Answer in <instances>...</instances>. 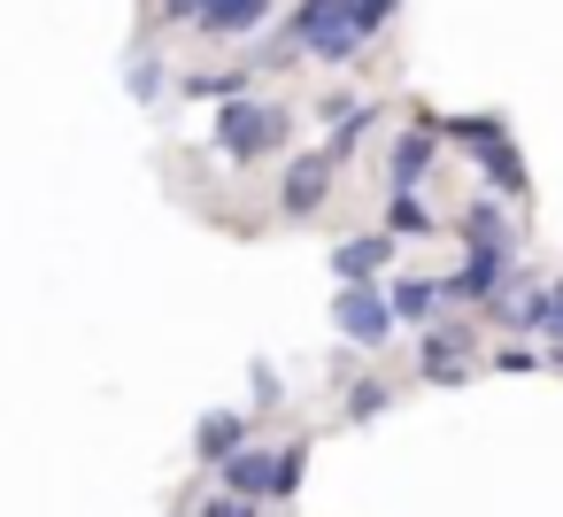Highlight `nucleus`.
Listing matches in <instances>:
<instances>
[{
	"label": "nucleus",
	"mask_w": 563,
	"mask_h": 517,
	"mask_svg": "<svg viewBox=\"0 0 563 517\" xmlns=\"http://www.w3.org/2000/svg\"><path fill=\"white\" fill-rule=\"evenodd\" d=\"M286 40L317 63H355L363 55V24H355V0H301Z\"/></svg>",
	"instance_id": "nucleus-1"
},
{
	"label": "nucleus",
	"mask_w": 563,
	"mask_h": 517,
	"mask_svg": "<svg viewBox=\"0 0 563 517\" xmlns=\"http://www.w3.org/2000/svg\"><path fill=\"white\" fill-rule=\"evenodd\" d=\"M271 147H286V109H263V101H224L217 117V155L224 163H263Z\"/></svg>",
	"instance_id": "nucleus-2"
},
{
	"label": "nucleus",
	"mask_w": 563,
	"mask_h": 517,
	"mask_svg": "<svg viewBox=\"0 0 563 517\" xmlns=\"http://www.w3.org/2000/svg\"><path fill=\"white\" fill-rule=\"evenodd\" d=\"M332 324H340V340H347V348H386L401 317H394V294H378V278H363V286H340Z\"/></svg>",
	"instance_id": "nucleus-3"
},
{
	"label": "nucleus",
	"mask_w": 563,
	"mask_h": 517,
	"mask_svg": "<svg viewBox=\"0 0 563 517\" xmlns=\"http://www.w3.org/2000/svg\"><path fill=\"white\" fill-rule=\"evenodd\" d=\"M455 301H494L501 286H509V240H471L463 248V271L455 278H440Z\"/></svg>",
	"instance_id": "nucleus-4"
},
{
	"label": "nucleus",
	"mask_w": 563,
	"mask_h": 517,
	"mask_svg": "<svg viewBox=\"0 0 563 517\" xmlns=\"http://www.w3.org/2000/svg\"><path fill=\"white\" fill-rule=\"evenodd\" d=\"M440 140H448V132H440V117L424 109V117H417V132H401V140H394V155H386V186H394V194H401V186H417V178L432 170Z\"/></svg>",
	"instance_id": "nucleus-5"
},
{
	"label": "nucleus",
	"mask_w": 563,
	"mask_h": 517,
	"mask_svg": "<svg viewBox=\"0 0 563 517\" xmlns=\"http://www.w3.org/2000/svg\"><path fill=\"white\" fill-rule=\"evenodd\" d=\"M332 163H340L332 147H324V155H301V163L286 170V186H278V209H286V217H317V209H324V186H332Z\"/></svg>",
	"instance_id": "nucleus-6"
},
{
	"label": "nucleus",
	"mask_w": 563,
	"mask_h": 517,
	"mask_svg": "<svg viewBox=\"0 0 563 517\" xmlns=\"http://www.w3.org/2000/svg\"><path fill=\"white\" fill-rule=\"evenodd\" d=\"M394 240H401V232H355V240H340V248H332V278H340V286L378 278V271L394 263Z\"/></svg>",
	"instance_id": "nucleus-7"
},
{
	"label": "nucleus",
	"mask_w": 563,
	"mask_h": 517,
	"mask_svg": "<svg viewBox=\"0 0 563 517\" xmlns=\"http://www.w3.org/2000/svg\"><path fill=\"white\" fill-rule=\"evenodd\" d=\"M217 471H224V486H232V494H247V502H278V455H271L263 440H247V448H240V455H224Z\"/></svg>",
	"instance_id": "nucleus-8"
},
{
	"label": "nucleus",
	"mask_w": 563,
	"mask_h": 517,
	"mask_svg": "<svg viewBox=\"0 0 563 517\" xmlns=\"http://www.w3.org/2000/svg\"><path fill=\"white\" fill-rule=\"evenodd\" d=\"M263 24H271V0H217V9L201 16L209 40H255Z\"/></svg>",
	"instance_id": "nucleus-9"
},
{
	"label": "nucleus",
	"mask_w": 563,
	"mask_h": 517,
	"mask_svg": "<svg viewBox=\"0 0 563 517\" xmlns=\"http://www.w3.org/2000/svg\"><path fill=\"white\" fill-rule=\"evenodd\" d=\"M424 378H440V386H463L471 371H463V324H424Z\"/></svg>",
	"instance_id": "nucleus-10"
},
{
	"label": "nucleus",
	"mask_w": 563,
	"mask_h": 517,
	"mask_svg": "<svg viewBox=\"0 0 563 517\" xmlns=\"http://www.w3.org/2000/svg\"><path fill=\"white\" fill-rule=\"evenodd\" d=\"M194 448H201V463L240 455V448H247V417H240V409H209V417H201V432H194Z\"/></svg>",
	"instance_id": "nucleus-11"
},
{
	"label": "nucleus",
	"mask_w": 563,
	"mask_h": 517,
	"mask_svg": "<svg viewBox=\"0 0 563 517\" xmlns=\"http://www.w3.org/2000/svg\"><path fill=\"white\" fill-rule=\"evenodd\" d=\"M478 170H486V186H494L501 201H525V194H532V178H525V163H517V147H509V140H494V147L478 155Z\"/></svg>",
	"instance_id": "nucleus-12"
},
{
	"label": "nucleus",
	"mask_w": 563,
	"mask_h": 517,
	"mask_svg": "<svg viewBox=\"0 0 563 517\" xmlns=\"http://www.w3.org/2000/svg\"><path fill=\"white\" fill-rule=\"evenodd\" d=\"M440 301H448V286H432V278H401V286H394V317H401V324H432Z\"/></svg>",
	"instance_id": "nucleus-13"
},
{
	"label": "nucleus",
	"mask_w": 563,
	"mask_h": 517,
	"mask_svg": "<svg viewBox=\"0 0 563 517\" xmlns=\"http://www.w3.org/2000/svg\"><path fill=\"white\" fill-rule=\"evenodd\" d=\"M178 86H186V101H240L247 94V70H186Z\"/></svg>",
	"instance_id": "nucleus-14"
},
{
	"label": "nucleus",
	"mask_w": 563,
	"mask_h": 517,
	"mask_svg": "<svg viewBox=\"0 0 563 517\" xmlns=\"http://www.w3.org/2000/svg\"><path fill=\"white\" fill-rule=\"evenodd\" d=\"M386 232H432V201H424L417 186L386 194Z\"/></svg>",
	"instance_id": "nucleus-15"
},
{
	"label": "nucleus",
	"mask_w": 563,
	"mask_h": 517,
	"mask_svg": "<svg viewBox=\"0 0 563 517\" xmlns=\"http://www.w3.org/2000/svg\"><path fill=\"white\" fill-rule=\"evenodd\" d=\"M440 132H448L455 147H471V155H486L494 140H509V132H501V117H448Z\"/></svg>",
	"instance_id": "nucleus-16"
},
{
	"label": "nucleus",
	"mask_w": 563,
	"mask_h": 517,
	"mask_svg": "<svg viewBox=\"0 0 563 517\" xmlns=\"http://www.w3.org/2000/svg\"><path fill=\"white\" fill-rule=\"evenodd\" d=\"M463 240H509V217H501L494 201H471V209H463Z\"/></svg>",
	"instance_id": "nucleus-17"
},
{
	"label": "nucleus",
	"mask_w": 563,
	"mask_h": 517,
	"mask_svg": "<svg viewBox=\"0 0 563 517\" xmlns=\"http://www.w3.org/2000/svg\"><path fill=\"white\" fill-rule=\"evenodd\" d=\"M163 70H170V63H163V55H140V63H132V78H124V86H132V101H155V94H163V86H170V78H163Z\"/></svg>",
	"instance_id": "nucleus-18"
},
{
	"label": "nucleus",
	"mask_w": 563,
	"mask_h": 517,
	"mask_svg": "<svg viewBox=\"0 0 563 517\" xmlns=\"http://www.w3.org/2000/svg\"><path fill=\"white\" fill-rule=\"evenodd\" d=\"M371 124H378V109H340V132H332V155H355Z\"/></svg>",
	"instance_id": "nucleus-19"
},
{
	"label": "nucleus",
	"mask_w": 563,
	"mask_h": 517,
	"mask_svg": "<svg viewBox=\"0 0 563 517\" xmlns=\"http://www.w3.org/2000/svg\"><path fill=\"white\" fill-rule=\"evenodd\" d=\"M378 409H386V386H371V378H363V386H347V417H355V425H371Z\"/></svg>",
	"instance_id": "nucleus-20"
},
{
	"label": "nucleus",
	"mask_w": 563,
	"mask_h": 517,
	"mask_svg": "<svg viewBox=\"0 0 563 517\" xmlns=\"http://www.w3.org/2000/svg\"><path fill=\"white\" fill-rule=\"evenodd\" d=\"M194 517H255V502H247V494H232V486H224V494H209V502H201V509H194Z\"/></svg>",
	"instance_id": "nucleus-21"
},
{
	"label": "nucleus",
	"mask_w": 563,
	"mask_h": 517,
	"mask_svg": "<svg viewBox=\"0 0 563 517\" xmlns=\"http://www.w3.org/2000/svg\"><path fill=\"white\" fill-rule=\"evenodd\" d=\"M217 0H163V24H201Z\"/></svg>",
	"instance_id": "nucleus-22"
},
{
	"label": "nucleus",
	"mask_w": 563,
	"mask_h": 517,
	"mask_svg": "<svg viewBox=\"0 0 563 517\" xmlns=\"http://www.w3.org/2000/svg\"><path fill=\"white\" fill-rule=\"evenodd\" d=\"M294 486H301V448H286V455H278V502H286Z\"/></svg>",
	"instance_id": "nucleus-23"
},
{
	"label": "nucleus",
	"mask_w": 563,
	"mask_h": 517,
	"mask_svg": "<svg viewBox=\"0 0 563 517\" xmlns=\"http://www.w3.org/2000/svg\"><path fill=\"white\" fill-rule=\"evenodd\" d=\"M548 340H563V278L548 286Z\"/></svg>",
	"instance_id": "nucleus-24"
}]
</instances>
